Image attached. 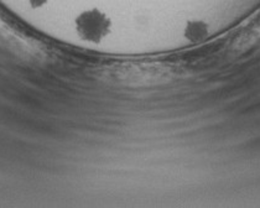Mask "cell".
Returning a JSON list of instances; mask_svg holds the SVG:
<instances>
[{
	"instance_id": "6da1fadb",
	"label": "cell",
	"mask_w": 260,
	"mask_h": 208,
	"mask_svg": "<svg viewBox=\"0 0 260 208\" xmlns=\"http://www.w3.org/2000/svg\"><path fill=\"white\" fill-rule=\"evenodd\" d=\"M112 21L98 9H90L82 13L76 19V29L83 40L98 44L110 32Z\"/></svg>"
},
{
	"instance_id": "7a4b0ae2",
	"label": "cell",
	"mask_w": 260,
	"mask_h": 208,
	"mask_svg": "<svg viewBox=\"0 0 260 208\" xmlns=\"http://www.w3.org/2000/svg\"><path fill=\"white\" fill-rule=\"evenodd\" d=\"M208 36V25L203 21H190L185 27V38L191 42H201Z\"/></svg>"
},
{
	"instance_id": "3957f363",
	"label": "cell",
	"mask_w": 260,
	"mask_h": 208,
	"mask_svg": "<svg viewBox=\"0 0 260 208\" xmlns=\"http://www.w3.org/2000/svg\"><path fill=\"white\" fill-rule=\"evenodd\" d=\"M30 5L32 8H40L47 3V0H29Z\"/></svg>"
}]
</instances>
